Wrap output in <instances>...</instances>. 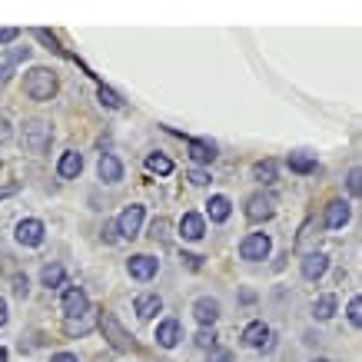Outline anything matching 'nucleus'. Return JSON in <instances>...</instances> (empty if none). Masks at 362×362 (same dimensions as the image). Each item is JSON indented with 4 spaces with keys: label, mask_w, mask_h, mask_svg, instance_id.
<instances>
[{
    "label": "nucleus",
    "mask_w": 362,
    "mask_h": 362,
    "mask_svg": "<svg viewBox=\"0 0 362 362\" xmlns=\"http://www.w3.org/2000/svg\"><path fill=\"white\" fill-rule=\"evenodd\" d=\"M213 362H233V356H230V352H220V356H216Z\"/></svg>",
    "instance_id": "40"
},
{
    "label": "nucleus",
    "mask_w": 362,
    "mask_h": 362,
    "mask_svg": "<svg viewBox=\"0 0 362 362\" xmlns=\"http://www.w3.org/2000/svg\"><path fill=\"white\" fill-rule=\"evenodd\" d=\"M346 223H349V203L332 199L329 206H326V226H329V230H342Z\"/></svg>",
    "instance_id": "15"
},
{
    "label": "nucleus",
    "mask_w": 362,
    "mask_h": 362,
    "mask_svg": "<svg viewBox=\"0 0 362 362\" xmlns=\"http://www.w3.org/2000/svg\"><path fill=\"white\" fill-rule=\"evenodd\" d=\"M313 362H329V359H313Z\"/></svg>",
    "instance_id": "42"
},
{
    "label": "nucleus",
    "mask_w": 362,
    "mask_h": 362,
    "mask_svg": "<svg viewBox=\"0 0 362 362\" xmlns=\"http://www.w3.org/2000/svg\"><path fill=\"white\" fill-rule=\"evenodd\" d=\"M64 332H66V336H87V332H90V322L83 316H80V319H66V322H64Z\"/></svg>",
    "instance_id": "28"
},
{
    "label": "nucleus",
    "mask_w": 362,
    "mask_h": 362,
    "mask_svg": "<svg viewBox=\"0 0 362 362\" xmlns=\"http://www.w3.org/2000/svg\"><path fill=\"white\" fill-rule=\"evenodd\" d=\"M40 283L47 289H57V286H64V266L54 263V266H44V273H40Z\"/></svg>",
    "instance_id": "25"
},
{
    "label": "nucleus",
    "mask_w": 362,
    "mask_h": 362,
    "mask_svg": "<svg viewBox=\"0 0 362 362\" xmlns=\"http://www.w3.org/2000/svg\"><path fill=\"white\" fill-rule=\"evenodd\" d=\"M146 170H150V173H156V176H170V173H173V160H170V156H163V153H150V156H146Z\"/></svg>",
    "instance_id": "23"
},
{
    "label": "nucleus",
    "mask_w": 362,
    "mask_h": 362,
    "mask_svg": "<svg viewBox=\"0 0 362 362\" xmlns=\"http://www.w3.org/2000/svg\"><path fill=\"white\" fill-rule=\"evenodd\" d=\"M23 93L30 100H50L57 93V74L47 70V66H33L23 77Z\"/></svg>",
    "instance_id": "1"
},
{
    "label": "nucleus",
    "mask_w": 362,
    "mask_h": 362,
    "mask_svg": "<svg viewBox=\"0 0 362 362\" xmlns=\"http://www.w3.org/2000/svg\"><path fill=\"white\" fill-rule=\"evenodd\" d=\"M166 230H170V223H166V220H156L153 226H150V236H153V240H166Z\"/></svg>",
    "instance_id": "30"
},
{
    "label": "nucleus",
    "mask_w": 362,
    "mask_h": 362,
    "mask_svg": "<svg viewBox=\"0 0 362 362\" xmlns=\"http://www.w3.org/2000/svg\"><path fill=\"white\" fill-rule=\"evenodd\" d=\"M180 259H183V266H187V269H203V259H199V256H193V252H183Z\"/></svg>",
    "instance_id": "33"
},
{
    "label": "nucleus",
    "mask_w": 362,
    "mask_h": 362,
    "mask_svg": "<svg viewBox=\"0 0 362 362\" xmlns=\"http://www.w3.org/2000/svg\"><path fill=\"white\" fill-rule=\"evenodd\" d=\"M286 163H289L293 173H316V156H309V153H289Z\"/></svg>",
    "instance_id": "22"
},
{
    "label": "nucleus",
    "mask_w": 362,
    "mask_h": 362,
    "mask_svg": "<svg viewBox=\"0 0 362 362\" xmlns=\"http://www.w3.org/2000/svg\"><path fill=\"white\" fill-rule=\"evenodd\" d=\"M180 233H183V240H203V233H206L203 216H199V213H187L183 223H180Z\"/></svg>",
    "instance_id": "18"
},
{
    "label": "nucleus",
    "mask_w": 362,
    "mask_h": 362,
    "mask_svg": "<svg viewBox=\"0 0 362 362\" xmlns=\"http://www.w3.org/2000/svg\"><path fill=\"white\" fill-rule=\"evenodd\" d=\"M206 209H209V220L213 223H226L230 220V213H233V203L226 197H213L206 203Z\"/></svg>",
    "instance_id": "19"
},
{
    "label": "nucleus",
    "mask_w": 362,
    "mask_h": 362,
    "mask_svg": "<svg viewBox=\"0 0 362 362\" xmlns=\"http://www.w3.org/2000/svg\"><path fill=\"white\" fill-rule=\"evenodd\" d=\"M97 326H100V332H103V339L110 342L117 352H127V349H133V339H130V332L123 329L120 322H117V316L113 313H103L100 309V319H97Z\"/></svg>",
    "instance_id": "2"
},
{
    "label": "nucleus",
    "mask_w": 362,
    "mask_h": 362,
    "mask_svg": "<svg viewBox=\"0 0 362 362\" xmlns=\"http://www.w3.org/2000/svg\"><path fill=\"white\" fill-rule=\"evenodd\" d=\"M44 223L40 220H21L17 223V240L23 243V246H40L44 243Z\"/></svg>",
    "instance_id": "10"
},
{
    "label": "nucleus",
    "mask_w": 362,
    "mask_h": 362,
    "mask_svg": "<svg viewBox=\"0 0 362 362\" xmlns=\"http://www.w3.org/2000/svg\"><path fill=\"white\" fill-rule=\"evenodd\" d=\"M140 223H143V206H127L120 213V220L113 223L117 233H120L123 240H136V233H140Z\"/></svg>",
    "instance_id": "6"
},
{
    "label": "nucleus",
    "mask_w": 362,
    "mask_h": 362,
    "mask_svg": "<svg viewBox=\"0 0 362 362\" xmlns=\"http://www.w3.org/2000/svg\"><path fill=\"white\" fill-rule=\"evenodd\" d=\"M13 293H17V296H27V276H17V279H13Z\"/></svg>",
    "instance_id": "36"
},
{
    "label": "nucleus",
    "mask_w": 362,
    "mask_h": 362,
    "mask_svg": "<svg viewBox=\"0 0 362 362\" xmlns=\"http://www.w3.org/2000/svg\"><path fill=\"white\" fill-rule=\"evenodd\" d=\"M156 269H160V263H156L153 256H133V259H130V276H133V279H140V283L153 279Z\"/></svg>",
    "instance_id": "13"
},
{
    "label": "nucleus",
    "mask_w": 362,
    "mask_h": 362,
    "mask_svg": "<svg viewBox=\"0 0 362 362\" xmlns=\"http://www.w3.org/2000/svg\"><path fill=\"white\" fill-rule=\"evenodd\" d=\"M50 362H77V356H70V352H57Z\"/></svg>",
    "instance_id": "38"
},
{
    "label": "nucleus",
    "mask_w": 362,
    "mask_h": 362,
    "mask_svg": "<svg viewBox=\"0 0 362 362\" xmlns=\"http://www.w3.org/2000/svg\"><path fill=\"white\" fill-rule=\"evenodd\" d=\"M57 170H60V176H64V180H74V176H80V170H83V156H80V153H64Z\"/></svg>",
    "instance_id": "21"
},
{
    "label": "nucleus",
    "mask_w": 362,
    "mask_h": 362,
    "mask_svg": "<svg viewBox=\"0 0 362 362\" xmlns=\"http://www.w3.org/2000/svg\"><path fill=\"white\" fill-rule=\"evenodd\" d=\"M349 322H352V326H359V322H362V303H359V299H352V303H349Z\"/></svg>",
    "instance_id": "31"
},
{
    "label": "nucleus",
    "mask_w": 362,
    "mask_h": 362,
    "mask_svg": "<svg viewBox=\"0 0 362 362\" xmlns=\"http://www.w3.org/2000/svg\"><path fill=\"white\" fill-rule=\"evenodd\" d=\"M4 322H7V303L0 299V326H4Z\"/></svg>",
    "instance_id": "39"
},
{
    "label": "nucleus",
    "mask_w": 362,
    "mask_h": 362,
    "mask_svg": "<svg viewBox=\"0 0 362 362\" xmlns=\"http://www.w3.org/2000/svg\"><path fill=\"white\" fill-rule=\"evenodd\" d=\"M189 183H193V187H203V183H209V176L203 173V170H189Z\"/></svg>",
    "instance_id": "35"
},
{
    "label": "nucleus",
    "mask_w": 362,
    "mask_h": 362,
    "mask_svg": "<svg viewBox=\"0 0 362 362\" xmlns=\"http://www.w3.org/2000/svg\"><path fill=\"white\" fill-rule=\"evenodd\" d=\"M313 313H316V319H332V313H336V296L332 293H322V296L316 299V306H313Z\"/></svg>",
    "instance_id": "24"
},
{
    "label": "nucleus",
    "mask_w": 362,
    "mask_h": 362,
    "mask_svg": "<svg viewBox=\"0 0 362 362\" xmlns=\"http://www.w3.org/2000/svg\"><path fill=\"white\" fill-rule=\"evenodd\" d=\"M346 187H349L352 197H359V170H356V166L349 170V180H346Z\"/></svg>",
    "instance_id": "32"
},
{
    "label": "nucleus",
    "mask_w": 362,
    "mask_h": 362,
    "mask_svg": "<svg viewBox=\"0 0 362 362\" xmlns=\"http://www.w3.org/2000/svg\"><path fill=\"white\" fill-rule=\"evenodd\" d=\"M64 313L66 319H80L90 313V303H87V293L80 289V286H70L64 293Z\"/></svg>",
    "instance_id": "7"
},
{
    "label": "nucleus",
    "mask_w": 362,
    "mask_h": 362,
    "mask_svg": "<svg viewBox=\"0 0 362 362\" xmlns=\"http://www.w3.org/2000/svg\"><path fill=\"white\" fill-rule=\"evenodd\" d=\"M269 246H273V243H269L266 233H250V236L240 243V256L243 259H266V256H269Z\"/></svg>",
    "instance_id": "5"
},
{
    "label": "nucleus",
    "mask_w": 362,
    "mask_h": 362,
    "mask_svg": "<svg viewBox=\"0 0 362 362\" xmlns=\"http://www.w3.org/2000/svg\"><path fill=\"white\" fill-rule=\"evenodd\" d=\"M197 346L199 349H213V346H216V336H213V329H203L197 336Z\"/></svg>",
    "instance_id": "29"
},
{
    "label": "nucleus",
    "mask_w": 362,
    "mask_h": 362,
    "mask_svg": "<svg viewBox=\"0 0 362 362\" xmlns=\"http://www.w3.org/2000/svg\"><path fill=\"white\" fill-rule=\"evenodd\" d=\"M97 173L103 183H117V180H123V163L113 153H103L97 163Z\"/></svg>",
    "instance_id": "12"
},
{
    "label": "nucleus",
    "mask_w": 362,
    "mask_h": 362,
    "mask_svg": "<svg viewBox=\"0 0 362 362\" xmlns=\"http://www.w3.org/2000/svg\"><path fill=\"white\" fill-rule=\"evenodd\" d=\"M189 156H193L197 163H213V160H216V146L206 140H189Z\"/></svg>",
    "instance_id": "20"
},
{
    "label": "nucleus",
    "mask_w": 362,
    "mask_h": 362,
    "mask_svg": "<svg viewBox=\"0 0 362 362\" xmlns=\"http://www.w3.org/2000/svg\"><path fill=\"white\" fill-rule=\"evenodd\" d=\"M97 97H100V103H103V107H110V110H120V107H123V100L117 97L110 87H103V83L97 87Z\"/></svg>",
    "instance_id": "27"
},
{
    "label": "nucleus",
    "mask_w": 362,
    "mask_h": 362,
    "mask_svg": "<svg viewBox=\"0 0 362 362\" xmlns=\"http://www.w3.org/2000/svg\"><path fill=\"white\" fill-rule=\"evenodd\" d=\"M243 346H250V349H269L273 346L269 342V326L266 322H250L243 329Z\"/></svg>",
    "instance_id": "8"
},
{
    "label": "nucleus",
    "mask_w": 362,
    "mask_h": 362,
    "mask_svg": "<svg viewBox=\"0 0 362 362\" xmlns=\"http://www.w3.org/2000/svg\"><path fill=\"white\" fill-rule=\"evenodd\" d=\"M193 316H197V322H203V326H213L216 322V316H220V303L216 299H197V306H193Z\"/></svg>",
    "instance_id": "16"
},
{
    "label": "nucleus",
    "mask_w": 362,
    "mask_h": 362,
    "mask_svg": "<svg viewBox=\"0 0 362 362\" xmlns=\"http://www.w3.org/2000/svg\"><path fill=\"white\" fill-rule=\"evenodd\" d=\"M180 339H183V326H180L176 319H163L160 329H156V342H160L163 349H173Z\"/></svg>",
    "instance_id": "11"
},
{
    "label": "nucleus",
    "mask_w": 362,
    "mask_h": 362,
    "mask_svg": "<svg viewBox=\"0 0 362 362\" xmlns=\"http://www.w3.org/2000/svg\"><path fill=\"white\" fill-rule=\"evenodd\" d=\"M103 236H107V243H117V226L107 223V226H103Z\"/></svg>",
    "instance_id": "37"
},
{
    "label": "nucleus",
    "mask_w": 362,
    "mask_h": 362,
    "mask_svg": "<svg viewBox=\"0 0 362 362\" xmlns=\"http://www.w3.org/2000/svg\"><path fill=\"white\" fill-rule=\"evenodd\" d=\"M322 226H319L316 220H306L303 223V230H299V236H296V250L303 252V256H309V252H319L316 250V243H319V236H322Z\"/></svg>",
    "instance_id": "9"
},
{
    "label": "nucleus",
    "mask_w": 362,
    "mask_h": 362,
    "mask_svg": "<svg viewBox=\"0 0 362 362\" xmlns=\"http://www.w3.org/2000/svg\"><path fill=\"white\" fill-rule=\"evenodd\" d=\"M252 176L259 183H276V160H259V163L252 166Z\"/></svg>",
    "instance_id": "26"
},
{
    "label": "nucleus",
    "mask_w": 362,
    "mask_h": 362,
    "mask_svg": "<svg viewBox=\"0 0 362 362\" xmlns=\"http://www.w3.org/2000/svg\"><path fill=\"white\" fill-rule=\"evenodd\" d=\"M0 362H7V352H4V349H0Z\"/></svg>",
    "instance_id": "41"
},
{
    "label": "nucleus",
    "mask_w": 362,
    "mask_h": 362,
    "mask_svg": "<svg viewBox=\"0 0 362 362\" xmlns=\"http://www.w3.org/2000/svg\"><path fill=\"white\" fill-rule=\"evenodd\" d=\"M273 213H276L273 197H266V193H252V197L246 199V220H250V223L273 220Z\"/></svg>",
    "instance_id": "4"
},
{
    "label": "nucleus",
    "mask_w": 362,
    "mask_h": 362,
    "mask_svg": "<svg viewBox=\"0 0 362 362\" xmlns=\"http://www.w3.org/2000/svg\"><path fill=\"white\" fill-rule=\"evenodd\" d=\"M160 309H163V299L156 296V293H143V296H136V316L140 319H153Z\"/></svg>",
    "instance_id": "17"
},
{
    "label": "nucleus",
    "mask_w": 362,
    "mask_h": 362,
    "mask_svg": "<svg viewBox=\"0 0 362 362\" xmlns=\"http://www.w3.org/2000/svg\"><path fill=\"white\" fill-rule=\"evenodd\" d=\"M50 140H54L50 123H44V120L23 123V146H27L30 153H44V150H50Z\"/></svg>",
    "instance_id": "3"
},
{
    "label": "nucleus",
    "mask_w": 362,
    "mask_h": 362,
    "mask_svg": "<svg viewBox=\"0 0 362 362\" xmlns=\"http://www.w3.org/2000/svg\"><path fill=\"white\" fill-rule=\"evenodd\" d=\"M17 37H21L17 27H0V44H11V40H17Z\"/></svg>",
    "instance_id": "34"
},
{
    "label": "nucleus",
    "mask_w": 362,
    "mask_h": 362,
    "mask_svg": "<svg viewBox=\"0 0 362 362\" xmlns=\"http://www.w3.org/2000/svg\"><path fill=\"white\" fill-rule=\"evenodd\" d=\"M326 269H329V256H326V252H309V256H303V276H306V279H319Z\"/></svg>",
    "instance_id": "14"
}]
</instances>
